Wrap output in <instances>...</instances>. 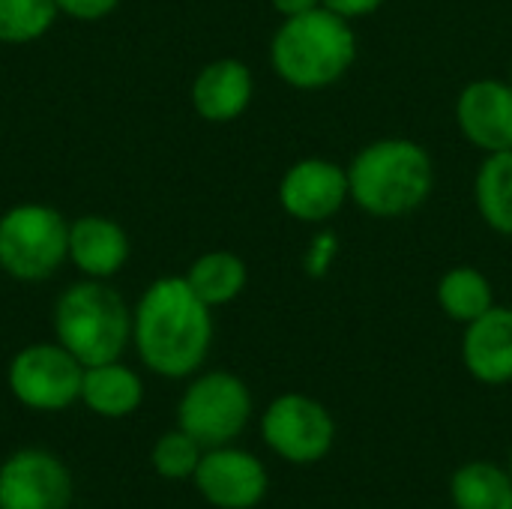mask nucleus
<instances>
[{"instance_id": "f257e3e1", "label": "nucleus", "mask_w": 512, "mask_h": 509, "mask_svg": "<svg viewBox=\"0 0 512 509\" xmlns=\"http://www.w3.org/2000/svg\"><path fill=\"white\" fill-rule=\"evenodd\" d=\"M213 309L186 276L150 282L132 306V348L141 366L165 381H189L213 348Z\"/></svg>"}, {"instance_id": "f03ea898", "label": "nucleus", "mask_w": 512, "mask_h": 509, "mask_svg": "<svg viewBox=\"0 0 512 509\" xmlns=\"http://www.w3.org/2000/svg\"><path fill=\"white\" fill-rule=\"evenodd\" d=\"M345 168L351 204L372 219H405L435 192V159L414 138L369 141Z\"/></svg>"}, {"instance_id": "7ed1b4c3", "label": "nucleus", "mask_w": 512, "mask_h": 509, "mask_svg": "<svg viewBox=\"0 0 512 509\" xmlns=\"http://www.w3.org/2000/svg\"><path fill=\"white\" fill-rule=\"evenodd\" d=\"M357 33L351 21L318 6L312 12L282 18L270 39V66L282 84L300 93L336 87L357 63Z\"/></svg>"}, {"instance_id": "20e7f679", "label": "nucleus", "mask_w": 512, "mask_h": 509, "mask_svg": "<svg viewBox=\"0 0 512 509\" xmlns=\"http://www.w3.org/2000/svg\"><path fill=\"white\" fill-rule=\"evenodd\" d=\"M54 339L81 363L123 360L132 345V309L102 279H81L60 291L51 312Z\"/></svg>"}, {"instance_id": "39448f33", "label": "nucleus", "mask_w": 512, "mask_h": 509, "mask_svg": "<svg viewBox=\"0 0 512 509\" xmlns=\"http://www.w3.org/2000/svg\"><path fill=\"white\" fill-rule=\"evenodd\" d=\"M255 417L249 384L228 369L195 372L174 408L177 429L192 435L204 450L237 444Z\"/></svg>"}, {"instance_id": "423d86ee", "label": "nucleus", "mask_w": 512, "mask_h": 509, "mask_svg": "<svg viewBox=\"0 0 512 509\" xmlns=\"http://www.w3.org/2000/svg\"><path fill=\"white\" fill-rule=\"evenodd\" d=\"M69 261V222L48 204H15L0 216V270L15 282H45Z\"/></svg>"}, {"instance_id": "0eeeda50", "label": "nucleus", "mask_w": 512, "mask_h": 509, "mask_svg": "<svg viewBox=\"0 0 512 509\" xmlns=\"http://www.w3.org/2000/svg\"><path fill=\"white\" fill-rule=\"evenodd\" d=\"M258 435L279 462L306 468L333 453L336 420L330 408L309 393H279L261 411Z\"/></svg>"}, {"instance_id": "6e6552de", "label": "nucleus", "mask_w": 512, "mask_h": 509, "mask_svg": "<svg viewBox=\"0 0 512 509\" xmlns=\"http://www.w3.org/2000/svg\"><path fill=\"white\" fill-rule=\"evenodd\" d=\"M81 378L84 366L57 339L24 345L6 366L9 396L33 414H60L78 405Z\"/></svg>"}, {"instance_id": "1a4fd4ad", "label": "nucleus", "mask_w": 512, "mask_h": 509, "mask_svg": "<svg viewBox=\"0 0 512 509\" xmlns=\"http://www.w3.org/2000/svg\"><path fill=\"white\" fill-rule=\"evenodd\" d=\"M75 480L48 447H18L0 462V509H69Z\"/></svg>"}, {"instance_id": "9d476101", "label": "nucleus", "mask_w": 512, "mask_h": 509, "mask_svg": "<svg viewBox=\"0 0 512 509\" xmlns=\"http://www.w3.org/2000/svg\"><path fill=\"white\" fill-rule=\"evenodd\" d=\"M279 207L300 225H330L345 204H351L348 192V168L327 156H306L285 168L279 180Z\"/></svg>"}, {"instance_id": "9b49d317", "label": "nucleus", "mask_w": 512, "mask_h": 509, "mask_svg": "<svg viewBox=\"0 0 512 509\" xmlns=\"http://www.w3.org/2000/svg\"><path fill=\"white\" fill-rule=\"evenodd\" d=\"M192 486L207 507L255 509L270 495V471L252 450L225 444L204 450Z\"/></svg>"}, {"instance_id": "f8f14e48", "label": "nucleus", "mask_w": 512, "mask_h": 509, "mask_svg": "<svg viewBox=\"0 0 512 509\" xmlns=\"http://www.w3.org/2000/svg\"><path fill=\"white\" fill-rule=\"evenodd\" d=\"M453 120L459 135L483 156L512 150V84L507 78L468 81L456 96Z\"/></svg>"}, {"instance_id": "ddd939ff", "label": "nucleus", "mask_w": 512, "mask_h": 509, "mask_svg": "<svg viewBox=\"0 0 512 509\" xmlns=\"http://www.w3.org/2000/svg\"><path fill=\"white\" fill-rule=\"evenodd\" d=\"M255 96V75L237 57H219L198 69L189 87L195 114L207 123H234L243 117Z\"/></svg>"}, {"instance_id": "4468645a", "label": "nucleus", "mask_w": 512, "mask_h": 509, "mask_svg": "<svg viewBox=\"0 0 512 509\" xmlns=\"http://www.w3.org/2000/svg\"><path fill=\"white\" fill-rule=\"evenodd\" d=\"M462 366L483 387L512 384V309L495 303L486 315L465 324Z\"/></svg>"}, {"instance_id": "2eb2a0df", "label": "nucleus", "mask_w": 512, "mask_h": 509, "mask_svg": "<svg viewBox=\"0 0 512 509\" xmlns=\"http://www.w3.org/2000/svg\"><path fill=\"white\" fill-rule=\"evenodd\" d=\"M129 261V237L108 216L84 213L69 222V264L84 279L108 282Z\"/></svg>"}, {"instance_id": "dca6fc26", "label": "nucleus", "mask_w": 512, "mask_h": 509, "mask_svg": "<svg viewBox=\"0 0 512 509\" xmlns=\"http://www.w3.org/2000/svg\"><path fill=\"white\" fill-rule=\"evenodd\" d=\"M144 393L147 387L138 369L126 366L123 360H111L84 366L78 405H84L99 420H126L144 405Z\"/></svg>"}, {"instance_id": "f3484780", "label": "nucleus", "mask_w": 512, "mask_h": 509, "mask_svg": "<svg viewBox=\"0 0 512 509\" xmlns=\"http://www.w3.org/2000/svg\"><path fill=\"white\" fill-rule=\"evenodd\" d=\"M183 276H186L189 288L210 309L234 303L246 291V285H249L246 261L237 252H228V249H210V252L198 255Z\"/></svg>"}, {"instance_id": "a211bd4d", "label": "nucleus", "mask_w": 512, "mask_h": 509, "mask_svg": "<svg viewBox=\"0 0 512 509\" xmlns=\"http://www.w3.org/2000/svg\"><path fill=\"white\" fill-rule=\"evenodd\" d=\"M438 309L453 321V324H471L480 315H486L498 300H495V285L492 279L474 267V264H456L450 267L435 288Z\"/></svg>"}, {"instance_id": "6ab92c4d", "label": "nucleus", "mask_w": 512, "mask_h": 509, "mask_svg": "<svg viewBox=\"0 0 512 509\" xmlns=\"http://www.w3.org/2000/svg\"><path fill=\"white\" fill-rule=\"evenodd\" d=\"M474 207L489 231L512 240V150L483 156L474 174Z\"/></svg>"}, {"instance_id": "aec40b11", "label": "nucleus", "mask_w": 512, "mask_h": 509, "mask_svg": "<svg viewBox=\"0 0 512 509\" xmlns=\"http://www.w3.org/2000/svg\"><path fill=\"white\" fill-rule=\"evenodd\" d=\"M453 509H512L510 471L489 459L465 462L450 477Z\"/></svg>"}, {"instance_id": "412c9836", "label": "nucleus", "mask_w": 512, "mask_h": 509, "mask_svg": "<svg viewBox=\"0 0 512 509\" xmlns=\"http://www.w3.org/2000/svg\"><path fill=\"white\" fill-rule=\"evenodd\" d=\"M201 456H204V447L192 435H186L183 429L174 426L153 441L150 468L165 483H192Z\"/></svg>"}, {"instance_id": "4be33fe9", "label": "nucleus", "mask_w": 512, "mask_h": 509, "mask_svg": "<svg viewBox=\"0 0 512 509\" xmlns=\"http://www.w3.org/2000/svg\"><path fill=\"white\" fill-rule=\"evenodd\" d=\"M54 0H0V42L27 45L42 39L57 21Z\"/></svg>"}, {"instance_id": "5701e85b", "label": "nucleus", "mask_w": 512, "mask_h": 509, "mask_svg": "<svg viewBox=\"0 0 512 509\" xmlns=\"http://www.w3.org/2000/svg\"><path fill=\"white\" fill-rule=\"evenodd\" d=\"M336 258H339V237H336L327 225H321V228L315 231V237H312L306 255H303V270H306V276H312V279H324V276L333 270Z\"/></svg>"}, {"instance_id": "b1692460", "label": "nucleus", "mask_w": 512, "mask_h": 509, "mask_svg": "<svg viewBox=\"0 0 512 509\" xmlns=\"http://www.w3.org/2000/svg\"><path fill=\"white\" fill-rule=\"evenodd\" d=\"M54 3L60 15H69L75 21H102L120 6V0H54Z\"/></svg>"}, {"instance_id": "393cba45", "label": "nucleus", "mask_w": 512, "mask_h": 509, "mask_svg": "<svg viewBox=\"0 0 512 509\" xmlns=\"http://www.w3.org/2000/svg\"><path fill=\"white\" fill-rule=\"evenodd\" d=\"M387 0H321L324 9L336 12L339 18L345 21H360V18H369L375 15Z\"/></svg>"}, {"instance_id": "a878e982", "label": "nucleus", "mask_w": 512, "mask_h": 509, "mask_svg": "<svg viewBox=\"0 0 512 509\" xmlns=\"http://www.w3.org/2000/svg\"><path fill=\"white\" fill-rule=\"evenodd\" d=\"M273 12L279 18H294V15H303V12H312L321 6V0H270Z\"/></svg>"}, {"instance_id": "bb28decb", "label": "nucleus", "mask_w": 512, "mask_h": 509, "mask_svg": "<svg viewBox=\"0 0 512 509\" xmlns=\"http://www.w3.org/2000/svg\"><path fill=\"white\" fill-rule=\"evenodd\" d=\"M507 471H510V477H512V450H510V462H507Z\"/></svg>"}, {"instance_id": "cd10ccee", "label": "nucleus", "mask_w": 512, "mask_h": 509, "mask_svg": "<svg viewBox=\"0 0 512 509\" xmlns=\"http://www.w3.org/2000/svg\"><path fill=\"white\" fill-rule=\"evenodd\" d=\"M507 81H510V84H512V63H510V72H507Z\"/></svg>"}]
</instances>
